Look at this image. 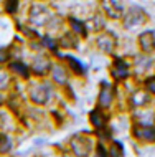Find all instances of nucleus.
<instances>
[{
  "label": "nucleus",
  "instance_id": "nucleus-15",
  "mask_svg": "<svg viewBox=\"0 0 155 157\" xmlns=\"http://www.w3.org/2000/svg\"><path fill=\"white\" fill-rule=\"evenodd\" d=\"M45 45H46V46H50V48H54V41L53 40H50V38H45Z\"/></svg>",
  "mask_w": 155,
  "mask_h": 157
},
{
  "label": "nucleus",
  "instance_id": "nucleus-11",
  "mask_svg": "<svg viewBox=\"0 0 155 157\" xmlns=\"http://www.w3.org/2000/svg\"><path fill=\"white\" fill-rule=\"evenodd\" d=\"M109 103H111V93H109V90H106L101 93V104L109 106Z\"/></svg>",
  "mask_w": 155,
  "mask_h": 157
},
{
  "label": "nucleus",
  "instance_id": "nucleus-8",
  "mask_svg": "<svg viewBox=\"0 0 155 157\" xmlns=\"http://www.w3.org/2000/svg\"><path fill=\"white\" fill-rule=\"evenodd\" d=\"M69 23H71V27H73V30H74V32L81 33V35H86L84 25L79 22V20H76V18H69Z\"/></svg>",
  "mask_w": 155,
  "mask_h": 157
},
{
  "label": "nucleus",
  "instance_id": "nucleus-1",
  "mask_svg": "<svg viewBox=\"0 0 155 157\" xmlns=\"http://www.w3.org/2000/svg\"><path fill=\"white\" fill-rule=\"evenodd\" d=\"M50 18V13L45 7L41 5H33L30 12V22L35 25H45V22Z\"/></svg>",
  "mask_w": 155,
  "mask_h": 157
},
{
  "label": "nucleus",
  "instance_id": "nucleus-6",
  "mask_svg": "<svg viewBox=\"0 0 155 157\" xmlns=\"http://www.w3.org/2000/svg\"><path fill=\"white\" fill-rule=\"evenodd\" d=\"M135 132L137 137H140V139H147V141H152V139H155V129L153 127H145V129H135L134 131Z\"/></svg>",
  "mask_w": 155,
  "mask_h": 157
},
{
  "label": "nucleus",
  "instance_id": "nucleus-9",
  "mask_svg": "<svg viewBox=\"0 0 155 157\" xmlns=\"http://www.w3.org/2000/svg\"><path fill=\"white\" fill-rule=\"evenodd\" d=\"M12 70H15L17 73H20L22 76H27V66L23 65V63H20V61H15V63H12L10 65Z\"/></svg>",
  "mask_w": 155,
  "mask_h": 157
},
{
  "label": "nucleus",
  "instance_id": "nucleus-5",
  "mask_svg": "<svg viewBox=\"0 0 155 157\" xmlns=\"http://www.w3.org/2000/svg\"><path fill=\"white\" fill-rule=\"evenodd\" d=\"M99 46L104 50V52H112V48H114V38H112L111 35H102L101 38L98 40Z\"/></svg>",
  "mask_w": 155,
  "mask_h": 157
},
{
  "label": "nucleus",
  "instance_id": "nucleus-12",
  "mask_svg": "<svg viewBox=\"0 0 155 157\" xmlns=\"http://www.w3.org/2000/svg\"><path fill=\"white\" fill-rule=\"evenodd\" d=\"M91 121H93V124L94 126H104V122H102V119H101V117H99V113L98 111H94L93 114H91Z\"/></svg>",
  "mask_w": 155,
  "mask_h": 157
},
{
  "label": "nucleus",
  "instance_id": "nucleus-13",
  "mask_svg": "<svg viewBox=\"0 0 155 157\" xmlns=\"http://www.w3.org/2000/svg\"><path fill=\"white\" fill-rule=\"evenodd\" d=\"M7 12L15 13V12H17V0H8V2H7Z\"/></svg>",
  "mask_w": 155,
  "mask_h": 157
},
{
  "label": "nucleus",
  "instance_id": "nucleus-3",
  "mask_svg": "<svg viewBox=\"0 0 155 157\" xmlns=\"http://www.w3.org/2000/svg\"><path fill=\"white\" fill-rule=\"evenodd\" d=\"M142 20H144V13L139 10V8H132L129 17L125 18V27L127 28H134L137 27V25L142 23Z\"/></svg>",
  "mask_w": 155,
  "mask_h": 157
},
{
  "label": "nucleus",
  "instance_id": "nucleus-4",
  "mask_svg": "<svg viewBox=\"0 0 155 157\" xmlns=\"http://www.w3.org/2000/svg\"><path fill=\"white\" fill-rule=\"evenodd\" d=\"M140 46L144 52H152L155 48V35L153 32H145L144 35H140Z\"/></svg>",
  "mask_w": 155,
  "mask_h": 157
},
{
  "label": "nucleus",
  "instance_id": "nucleus-14",
  "mask_svg": "<svg viewBox=\"0 0 155 157\" xmlns=\"http://www.w3.org/2000/svg\"><path fill=\"white\" fill-rule=\"evenodd\" d=\"M8 58V53L5 52V50H0V61H5Z\"/></svg>",
  "mask_w": 155,
  "mask_h": 157
},
{
  "label": "nucleus",
  "instance_id": "nucleus-10",
  "mask_svg": "<svg viewBox=\"0 0 155 157\" xmlns=\"http://www.w3.org/2000/svg\"><path fill=\"white\" fill-rule=\"evenodd\" d=\"M66 60L69 61V65L74 68V71H76V73H84V71H83V66H81V63H79V61H76L73 56H66Z\"/></svg>",
  "mask_w": 155,
  "mask_h": 157
},
{
  "label": "nucleus",
  "instance_id": "nucleus-2",
  "mask_svg": "<svg viewBox=\"0 0 155 157\" xmlns=\"http://www.w3.org/2000/svg\"><path fill=\"white\" fill-rule=\"evenodd\" d=\"M102 8L111 18H119L122 15V7L116 0H102Z\"/></svg>",
  "mask_w": 155,
  "mask_h": 157
},
{
  "label": "nucleus",
  "instance_id": "nucleus-16",
  "mask_svg": "<svg viewBox=\"0 0 155 157\" xmlns=\"http://www.w3.org/2000/svg\"><path fill=\"white\" fill-rule=\"evenodd\" d=\"M98 157H106V154H104V151H102V147H99V151H98Z\"/></svg>",
  "mask_w": 155,
  "mask_h": 157
},
{
  "label": "nucleus",
  "instance_id": "nucleus-7",
  "mask_svg": "<svg viewBox=\"0 0 155 157\" xmlns=\"http://www.w3.org/2000/svg\"><path fill=\"white\" fill-rule=\"evenodd\" d=\"M53 79H54L56 83H60V84L66 83L65 70H63V68H60V66H54V68H53Z\"/></svg>",
  "mask_w": 155,
  "mask_h": 157
}]
</instances>
